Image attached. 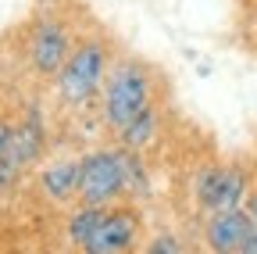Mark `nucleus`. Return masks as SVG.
I'll return each mask as SVG.
<instances>
[{"label": "nucleus", "mask_w": 257, "mask_h": 254, "mask_svg": "<svg viewBox=\"0 0 257 254\" xmlns=\"http://www.w3.org/2000/svg\"><path fill=\"white\" fill-rule=\"evenodd\" d=\"M104 61L107 50L100 40H86L75 43V50L68 54V61L57 72V93L64 104H86L104 82Z\"/></svg>", "instance_id": "obj_1"}, {"label": "nucleus", "mask_w": 257, "mask_h": 254, "mask_svg": "<svg viewBox=\"0 0 257 254\" xmlns=\"http://www.w3.org/2000/svg\"><path fill=\"white\" fill-rule=\"evenodd\" d=\"M150 104V79L140 65L133 61H121V65L111 72L107 90H104V118L107 125L118 133L133 122L143 108Z\"/></svg>", "instance_id": "obj_2"}, {"label": "nucleus", "mask_w": 257, "mask_h": 254, "mask_svg": "<svg viewBox=\"0 0 257 254\" xmlns=\"http://www.w3.org/2000/svg\"><path fill=\"white\" fill-rule=\"evenodd\" d=\"M128 190L125 183V161L121 150H93L82 157V186H79V204L107 208L114 197Z\"/></svg>", "instance_id": "obj_3"}, {"label": "nucleus", "mask_w": 257, "mask_h": 254, "mask_svg": "<svg viewBox=\"0 0 257 254\" xmlns=\"http://www.w3.org/2000/svg\"><path fill=\"white\" fill-rule=\"evenodd\" d=\"M197 201L204 211H225V208H243L246 194V172L239 165H207L197 172Z\"/></svg>", "instance_id": "obj_4"}, {"label": "nucleus", "mask_w": 257, "mask_h": 254, "mask_svg": "<svg viewBox=\"0 0 257 254\" xmlns=\"http://www.w3.org/2000/svg\"><path fill=\"white\" fill-rule=\"evenodd\" d=\"M140 229L143 218L136 208H107L100 226L93 229V236L86 240L89 254H118V250H133L140 243Z\"/></svg>", "instance_id": "obj_5"}, {"label": "nucleus", "mask_w": 257, "mask_h": 254, "mask_svg": "<svg viewBox=\"0 0 257 254\" xmlns=\"http://www.w3.org/2000/svg\"><path fill=\"white\" fill-rule=\"evenodd\" d=\"M40 147H43V125H40L36 108H32L25 115V122L15 125V133L8 140V150H4V157H0V190L11 186L22 176V168L40 154Z\"/></svg>", "instance_id": "obj_6"}, {"label": "nucleus", "mask_w": 257, "mask_h": 254, "mask_svg": "<svg viewBox=\"0 0 257 254\" xmlns=\"http://www.w3.org/2000/svg\"><path fill=\"white\" fill-rule=\"evenodd\" d=\"M257 226L253 215L243 211V208H225V211H207V222H204V243L218 254H229V250H239L246 233Z\"/></svg>", "instance_id": "obj_7"}, {"label": "nucleus", "mask_w": 257, "mask_h": 254, "mask_svg": "<svg viewBox=\"0 0 257 254\" xmlns=\"http://www.w3.org/2000/svg\"><path fill=\"white\" fill-rule=\"evenodd\" d=\"M72 47H68V36L57 22H40L32 29V40H29V61L40 75H57L61 65L68 61Z\"/></svg>", "instance_id": "obj_8"}, {"label": "nucleus", "mask_w": 257, "mask_h": 254, "mask_svg": "<svg viewBox=\"0 0 257 254\" xmlns=\"http://www.w3.org/2000/svg\"><path fill=\"white\" fill-rule=\"evenodd\" d=\"M40 186L43 194L57 204L79 197V186H82V157H61V161L47 165L40 172Z\"/></svg>", "instance_id": "obj_9"}, {"label": "nucleus", "mask_w": 257, "mask_h": 254, "mask_svg": "<svg viewBox=\"0 0 257 254\" xmlns=\"http://www.w3.org/2000/svg\"><path fill=\"white\" fill-rule=\"evenodd\" d=\"M154 136H157V108H154V104H147L133 122L125 125V129H118L121 147H133V150H143Z\"/></svg>", "instance_id": "obj_10"}, {"label": "nucleus", "mask_w": 257, "mask_h": 254, "mask_svg": "<svg viewBox=\"0 0 257 254\" xmlns=\"http://www.w3.org/2000/svg\"><path fill=\"white\" fill-rule=\"evenodd\" d=\"M107 208H96V204H82L72 218H68V240L75 247H86V240L93 236V229L100 226V218H104Z\"/></svg>", "instance_id": "obj_11"}, {"label": "nucleus", "mask_w": 257, "mask_h": 254, "mask_svg": "<svg viewBox=\"0 0 257 254\" xmlns=\"http://www.w3.org/2000/svg\"><path fill=\"white\" fill-rule=\"evenodd\" d=\"M147 250H150V254H179V250H182V243H179V240H172V236H157V240H150V243H147Z\"/></svg>", "instance_id": "obj_12"}, {"label": "nucleus", "mask_w": 257, "mask_h": 254, "mask_svg": "<svg viewBox=\"0 0 257 254\" xmlns=\"http://www.w3.org/2000/svg\"><path fill=\"white\" fill-rule=\"evenodd\" d=\"M11 133H15V125H11V122H0V157H4V150H8Z\"/></svg>", "instance_id": "obj_13"}, {"label": "nucleus", "mask_w": 257, "mask_h": 254, "mask_svg": "<svg viewBox=\"0 0 257 254\" xmlns=\"http://www.w3.org/2000/svg\"><path fill=\"white\" fill-rule=\"evenodd\" d=\"M243 254H257V226L246 233V240H243V247H239Z\"/></svg>", "instance_id": "obj_14"}, {"label": "nucleus", "mask_w": 257, "mask_h": 254, "mask_svg": "<svg viewBox=\"0 0 257 254\" xmlns=\"http://www.w3.org/2000/svg\"><path fill=\"white\" fill-rule=\"evenodd\" d=\"M246 211H250V215H253V222H257V190L246 197Z\"/></svg>", "instance_id": "obj_15"}]
</instances>
